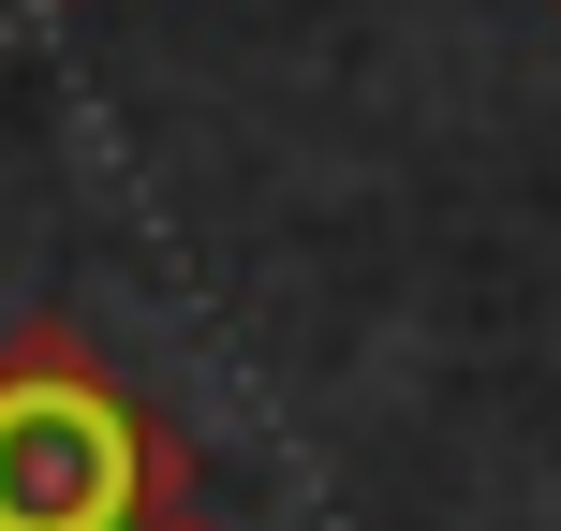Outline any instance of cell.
<instances>
[{"mask_svg": "<svg viewBox=\"0 0 561 531\" xmlns=\"http://www.w3.org/2000/svg\"><path fill=\"white\" fill-rule=\"evenodd\" d=\"M193 458L75 325L0 339V531H178Z\"/></svg>", "mask_w": 561, "mask_h": 531, "instance_id": "cell-1", "label": "cell"}, {"mask_svg": "<svg viewBox=\"0 0 561 531\" xmlns=\"http://www.w3.org/2000/svg\"><path fill=\"white\" fill-rule=\"evenodd\" d=\"M178 531H207V517H178Z\"/></svg>", "mask_w": 561, "mask_h": 531, "instance_id": "cell-2", "label": "cell"}, {"mask_svg": "<svg viewBox=\"0 0 561 531\" xmlns=\"http://www.w3.org/2000/svg\"><path fill=\"white\" fill-rule=\"evenodd\" d=\"M547 15H561V0H547Z\"/></svg>", "mask_w": 561, "mask_h": 531, "instance_id": "cell-3", "label": "cell"}]
</instances>
